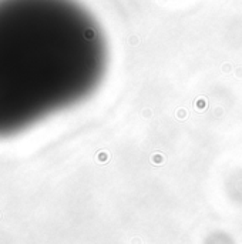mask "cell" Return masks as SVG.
I'll use <instances>...</instances> for the list:
<instances>
[{
	"label": "cell",
	"instance_id": "obj_1",
	"mask_svg": "<svg viewBox=\"0 0 242 244\" xmlns=\"http://www.w3.org/2000/svg\"><path fill=\"white\" fill-rule=\"evenodd\" d=\"M103 29L76 0H0V139L88 99L104 80Z\"/></svg>",
	"mask_w": 242,
	"mask_h": 244
}]
</instances>
